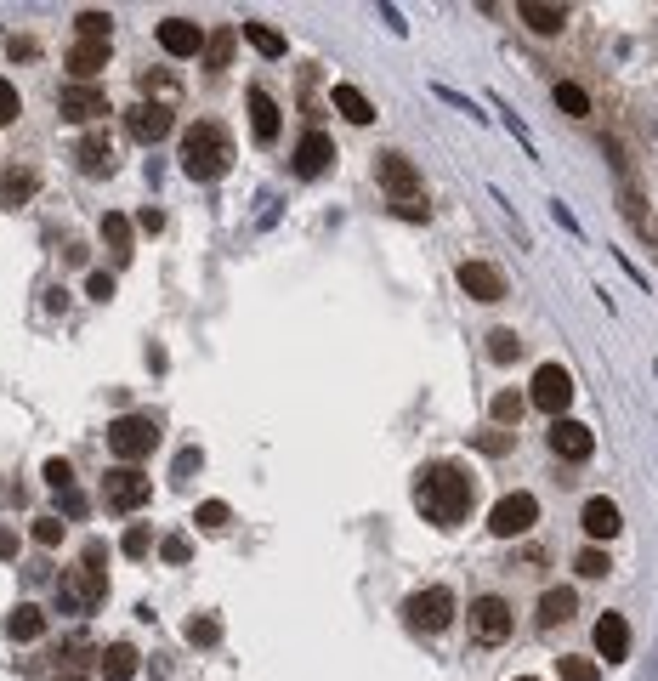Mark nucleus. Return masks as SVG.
Returning a JSON list of instances; mask_svg holds the SVG:
<instances>
[{
    "mask_svg": "<svg viewBox=\"0 0 658 681\" xmlns=\"http://www.w3.org/2000/svg\"><path fill=\"white\" fill-rule=\"evenodd\" d=\"M415 506L426 511L437 528H454V523H466L471 506H477V483H471L460 466H426V472L415 477Z\"/></svg>",
    "mask_w": 658,
    "mask_h": 681,
    "instance_id": "nucleus-1",
    "label": "nucleus"
},
{
    "mask_svg": "<svg viewBox=\"0 0 658 681\" xmlns=\"http://www.w3.org/2000/svg\"><path fill=\"white\" fill-rule=\"evenodd\" d=\"M233 165V142L216 120H193L188 137H182V176L193 182H216V176Z\"/></svg>",
    "mask_w": 658,
    "mask_h": 681,
    "instance_id": "nucleus-2",
    "label": "nucleus"
},
{
    "mask_svg": "<svg viewBox=\"0 0 658 681\" xmlns=\"http://www.w3.org/2000/svg\"><path fill=\"white\" fill-rule=\"evenodd\" d=\"M108 449L120 454L125 466L142 460V454H154L159 449V420L154 415H120L114 426H108Z\"/></svg>",
    "mask_w": 658,
    "mask_h": 681,
    "instance_id": "nucleus-3",
    "label": "nucleus"
},
{
    "mask_svg": "<svg viewBox=\"0 0 658 681\" xmlns=\"http://www.w3.org/2000/svg\"><path fill=\"white\" fill-rule=\"evenodd\" d=\"M103 596H108V579L97 574V568H69L63 585H57V608L63 613H91V608H103Z\"/></svg>",
    "mask_w": 658,
    "mask_h": 681,
    "instance_id": "nucleus-4",
    "label": "nucleus"
},
{
    "mask_svg": "<svg viewBox=\"0 0 658 681\" xmlns=\"http://www.w3.org/2000/svg\"><path fill=\"white\" fill-rule=\"evenodd\" d=\"M534 523H539L534 494H505V500H494V511H488V534H494V540H517V534H528Z\"/></svg>",
    "mask_w": 658,
    "mask_h": 681,
    "instance_id": "nucleus-5",
    "label": "nucleus"
},
{
    "mask_svg": "<svg viewBox=\"0 0 658 681\" xmlns=\"http://www.w3.org/2000/svg\"><path fill=\"white\" fill-rule=\"evenodd\" d=\"M528 403H534V409H545L551 420H562V409L573 403L568 369H562V364H539L534 369V386H528Z\"/></svg>",
    "mask_w": 658,
    "mask_h": 681,
    "instance_id": "nucleus-6",
    "label": "nucleus"
},
{
    "mask_svg": "<svg viewBox=\"0 0 658 681\" xmlns=\"http://www.w3.org/2000/svg\"><path fill=\"white\" fill-rule=\"evenodd\" d=\"M148 477L137 472V466H114V472H103V506L108 511H137L148 506Z\"/></svg>",
    "mask_w": 658,
    "mask_h": 681,
    "instance_id": "nucleus-7",
    "label": "nucleus"
},
{
    "mask_svg": "<svg viewBox=\"0 0 658 681\" xmlns=\"http://www.w3.org/2000/svg\"><path fill=\"white\" fill-rule=\"evenodd\" d=\"M409 625L415 630H449V619H454V596L443 591V585H432V591H415L409 596Z\"/></svg>",
    "mask_w": 658,
    "mask_h": 681,
    "instance_id": "nucleus-8",
    "label": "nucleus"
},
{
    "mask_svg": "<svg viewBox=\"0 0 658 681\" xmlns=\"http://www.w3.org/2000/svg\"><path fill=\"white\" fill-rule=\"evenodd\" d=\"M471 636L477 642H505L511 636V602L505 596H477L471 602Z\"/></svg>",
    "mask_w": 658,
    "mask_h": 681,
    "instance_id": "nucleus-9",
    "label": "nucleus"
},
{
    "mask_svg": "<svg viewBox=\"0 0 658 681\" xmlns=\"http://www.w3.org/2000/svg\"><path fill=\"white\" fill-rule=\"evenodd\" d=\"M375 171H381V188L392 193V205H415V199H420V171L403 154H381Z\"/></svg>",
    "mask_w": 658,
    "mask_h": 681,
    "instance_id": "nucleus-10",
    "label": "nucleus"
},
{
    "mask_svg": "<svg viewBox=\"0 0 658 681\" xmlns=\"http://www.w3.org/2000/svg\"><path fill=\"white\" fill-rule=\"evenodd\" d=\"M57 108H63V120H74V125H97L103 114H114L108 97H103V86H69L63 97H57Z\"/></svg>",
    "mask_w": 658,
    "mask_h": 681,
    "instance_id": "nucleus-11",
    "label": "nucleus"
},
{
    "mask_svg": "<svg viewBox=\"0 0 658 681\" xmlns=\"http://www.w3.org/2000/svg\"><path fill=\"white\" fill-rule=\"evenodd\" d=\"M460 290H466L471 301H505V273L494 262H460Z\"/></svg>",
    "mask_w": 658,
    "mask_h": 681,
    "instance_id": "nucleus-12",
    "label": "nucleus"
},
{
    "mask_svg": "<svg viewBox=\"0 0 658 681\" xmlns=\"http://www.w3.org/2000/svg\"><path fill=\"white\" fill-rule=\"evenodd\" d=\"M590 449H596V432H590L585 420H551V454H562V460H590Z\"/></svg>",
    "mask_w": 658,
    "mask_h": 681,
    "instance_id": "nucleus-13",
    "label": "nucleus"
},
{
    "mask_svg": "<svg viewBox=\"0 0 658 681\" xmlns=\"http://www.w3.org/2000/svg\"><path fill=\"white\" fill-rule=\"evenodd\" d=\"M125 131L137 142H165L171 137V108H159V103H137V108H125Z\"/></svg>",
    "mask_w": 658,
    "mask_h": 681,
    "instance_id": "nucleus-14",
    "label": "nucleus"
},
{
    "mask_svg": "<svg viewBox=\"0 0 658 681\" xmlns=\"http://www.w3.org/2000/svg\"><path fill=\"white\" fill-rule=\"evenodd\" d=\"M159 46H165L171 57H199L205 52V29H199L193 18H165L159 23Z\"/></svg>",
    "mask_w": 658,
    "mask_h": 681,
    "instance_id": "nucleus-15",
    "label": "nucleus"
},
{
    "mask_svg": "<svg viewBox=\"0 0 658 681\" xmlns=\"http://www.w3.org/2000/svg\"><path fill=\"white\" fill-rule=\"evenodd\" d=\"M335 165V142L324 131H307V137L295 142V176H324Z\"/></svg>",
    "mask_w": 658,
    "mask_h": 681,
    "instance_id": "nucleus-16",
    "label": "nucleus"
},
{
    "mask_svg": "<svg viewBox=\"0 0 658 681\" xmlns=\"http://www.w3.org/2000/svg\"><path fill=\"white\" fill-rule=\"evenodd\" d=\"M69 74H74V86H91L97 74H103V63H108V46H97V40H74L69 46Z\"/></svg>",
    "mask_w": 658,
    "mask_h": 681,
    "instance_id": "nucleus-17",
    "label": "nucleus"
},
{
    "mask_svg": "<svg viewBox=\"0 0 658 681\" xmlns=\"http://www.w3.org/2000/svg\"><path fill=\"white\" fill-rule=\"evenodd\" d=\"M596 653H602L607 664H619L624 653H630V625H624L619 613H602V619H596Z\"/></svg>",
    "mask_w": 658,
    "mask_h": 681,
    "instance_id": "nucleus-18",
    "label": "nucleus"
},
{
    "mask_svg": "<svg viewBox=\"0 0 658 681\" xmlns=\"http://www.w3.org/2000/svg\"><path fill=\"white\" fill-rule=\"evenodd\" d=\"M517 18L534 29V35H562L568 29V6H545V0H522Z\"/></svg>",
    "mask_w": 658,
    "mask_h": 681,
    "instance_id": "nucleus-19",
    "label": "nucleus"
},
{
    "mask_svg": "<svg viewBox=\"0 0 658 681\" xmlns=\"http://www.w3.org/2000/svg\"><path fill=\"white\" fill-rule=\"evenodd\" d=\"M579 523H585V534H596V540H613V534L624 528V517H619V506H613V500H602V494H596V500H585Z\"/></svg>",
    "mask_w": 658,
    "mask_h": 681,
    "instance_id": "nucleus-20",
    "label": "nucleus"
},
{
    "mask_svg": "<svg viewBox=\"0 0 658 681\" xmlns=\"http://www.w3.org/2000/svg\"><path fill=\"white\" fill-rule=\"evenodd\" d=\"M80 171H91V176H108L114 171V142H108V131H91V137H80Z\"/></svg>",
    "mask_w": 658,
    "mask_h": 681,
    "instance_id": "nucleus-21",
    "label": "nucleus"
},
{
    "mask_svg": "<svg viewBox=\"0 0 658 681\" xmlns=\"http://www.w3.org/2000/svg\"><path fill=\"white\" fill-rule=\"evenodd\" d=\"M250 131H256L261 148L278 137V103H273V97H267L261 86H250Z\"/></svg>",
    "mask_w": 658,
    "mask_h": 681,
    "instance_id": "nucleus-22",
    "label": "nucleus"
},
{
    "mask_svg": "<svg viewBox=\"0 0 658 681\" xmlns=\"http://www.w3.org/2000/svg\"><path fill=\"white\" fill-rule=\"evenodd\" d=\"M573 608H579V596H573L568 585H551V591L539 596V625H545V630L568 625V619H573Z\"/></svg>",
    "mask_w": 658,
    "mask_h": 681,
    "instance_id": "nucleus-23",
    "label": "nucleus"
},
{
    "mask_svg": "<svg viewBox=\"0 0 658 681\" xmlns=\"http://www.w3.org/2000/svg\"><path fill=\"white\" fill-rule=\"evenodd\" d=\"M6 630H12V642H40L46 636V613L35 602H18V608L6 613Z\"/></svg>",
    "mask_w": 658,
    "mask_h": 681,
    "instance_id": "nucleus-24",
    "label": "nucleus"
},
{
    "mask_svg": "<svg viewBox=\"0 0 658 681\" xmlns=\"http://www.w3.org/2000/svg\"><path fill=\"white\" fill-rule=\"evenodd\" d=\"M97 670H103L108 681H131V676H137V647H131V642L103 647V653H97Z\"/></svg>",
    "mask_w": 658,
    "mask_h": 681,
    "instance_id": "nucleus-25",
    "label": "nucleus"
},
{
    "mask_svg": "<svg viewBox=\"0 0 658 681\" xmlns=\"http://www.w3.org/2000/svg\"><path fill=\"white\" fill-rule=\"evenodd\" d=\"M103 245H108V256H114L120 267L137 256V250H131V222H125L120 210H108V216H103Z\"/></svg>",
    "mask_w": 658,
    "mask_h": 681,
    "instance_id": "nucleus-26",
    "label": "nucleus"
},
{
    "mask_svg": "<svg viewBox=\"0 0 658 681\" xmlns=\"http://www.w3.org/2000/svg\"><path fill=\"white\" fill-rule=\"evenodd\" d=\"M329 103L341 108V114H347L352 125H369V120H375V103H369V97H364L358 86H347V80H341V86L329 91Z\"/></svg>",
    "mask_w": 658,
    "mask_h": 681,
    "instance_id": "nucleus-27",
    "label": "nucleus"
},
{
    "mask_svg": "<svg viewBox=\"0 0 658 681\" xmlns=\"http://www.w3.org/2000/svg\"><path fill=\"white\" fill-rule=\"evenodd\" d=\"M35 188H40L35 171H6V176H0V205H6V210L29 205V199H35Z\"/></svg>",
    "mask_w": 658,
    "mask_h": 681,
    "instance_id": "nucleus-28",
    "label": "nucleus"
},
{
    "mask_svg": "<svg viewBox=\"0 0 658 681\" xmlns=\"http://www.w3.org/2000/svg\"><path fill=\"white\" fill-rule=\"evenodd\" d=\"M239 35L250 40L261 57H284V35H278V29H267V23H239Z\"/></svg>",
    "mask_w": 658,
    "mask_h": 681,
    "instance_id": "nucleus-29",
    "label": "nucleus"
},
{
    "mask_svg": "<svg viewBox=\"0 0 658 681\" xmlns=\"http://www.w3.org/2000/svg\"><path fill=\"white\" fill-rule=\"evenodd\" d=\"M233 40H239V29H216V35H205V63L210 69H227V63H233Z\"/></svg>",
    "mask_w": 658,
    "mask_h": 681,
    "instance_id": "nucleus-30",
    "label": "nucleus"
},
{
    "mask_svg": "<svg viewBox=\"0 0 658 681\" xmlns=\"http://www.w3.org/2000/svg\"><path fill=\"white\" fill-rule=\"evenodd\" d=\"M142 103H159V108H171L176 103V80L171 74H142Z\"/></svg>",
    "mask_w": 658,
    "mask_h": 681,
    "instance_id": "nucleus-31",
    "label": "nucleus"
},
{
    "mask_svg": "<svg viewBox=\"0 0 658 681\" xmlns=\"http://www.w3.org/2000/svg\"><path fill=\"white\" fill-rule=\"evenodd\" d=\"M556 108H562V114H573V120H585V114H590L585 86H573V80H556Z\"/></svg>",
    "mask_w": 658,
    "mask_h": 681,
    "instance_id": "nucleus-32",
    "label": "nucleus"
},
{
    "mask_svg": "<svg viewBox=\"0 0 658 681\" xmlns=\"http://www.w3.org/2000/svg\"><path fill=\"white\" fill-rule=\"evenodd\" d=\"M74 29H80V40H97V46H108V29H114V18H108V12H80V18H74Z\"/></svg>",
    "mask_w": 658,
    "mask_h": 681,
    "instance_id": "nucleus-33",
    "label": "nucleus"
},
{
    "mask_svg": "<svg viewBox=\"0 0 658 681\" xmlns=\"http://www.w3.org/2000/svg\"><path fill=\"white\" fill-rule=\"evenodd\" d=\"M556 670H562V681H602L596 659H579V653H568V659H556Z\"/></svg>",
    "mask_w": 658,
    "mask_h": 681,
    "instance_id": "nucleus-34",
    "label": "nucleus"
},
{
    "mask_svg": "<svg viewBox=\"0 0 658 681\" xmlns=\"http://www.w3.org/2000/svg\"><path fill=\"white\" fill-rule=\"evenodd\" d=\"M193 523H199V528H210V534H222V528L233 523V511H227L222 500H205V506L193 511Z\"/></svg>",
    "mask_w": 658,
    "mask_h": 681,
    "instance_id": "nucleus-35",
    "label": "nucleus"
},
{
    "mask_svg": "<svg viewBox=\"0 0 658 681\" xmlns=\"http://www.w3.org/2000/svg\"><path fill=\"white\" fill-rule=\"evenodd\" d=\"M488 352H494L500 364H517V358H522V341H517L511 330H494V335H488Z\"/></svg>",
    "mask_w": 658,
    "mask_h": 681,
    "instance_id": "nucleus-36",
    "label": "nucleus"
},
{
    "mask_svg": "<svg viewBox=\"0 0 658 681\" xmlns=\"http://www.w3.org/2000/svg\"><path fill=\"white\" fill-rule=\"evenodd\" d=\"M188 642L193 647H216V642H222V625H216L210 613H205V619H188Z\"/></svg>",
    "mask_w": 658,
    "mask_h": 681,
    "instance_id": "nucleus-37",
    "label": "nucleus"
},
{
    "mask_svg": "<svg viewBox=\"0 0 658 681\" xmlns=\"http://www.w3.org/2000/svg\"><path fill=\"white\" fill-rule=\"evenodd\" d=\"M488 415L500 420V426H517V415H522V398H517V392H500V398L488 403Z\"/></svg>",
    "mask_w": 658,
    "mask_h": 681,
    "instance_id": "nucleus-38",
    "label": "nucleus"
},
{
    "mask_svg": "<svg viewBox=\"0 0 658 681\" xmlns=\"http://www.w3.org/2000/svg\"><path fill=\"white\" fill-rule=\"evenodd\" d=\"M573 568H579L585 579H602L613 562H607V551H596V545H590V551H579V557H573Z\"/></svg>",
    "mask_w": 658,
    "mask_h": 681,
    "instance_id": "nucleus-39",
    "label": "nucleus"
},
{
    "mask_svg": "<svg viewBox=\"0 0 658 681\" xmlns=\"http://www.w3.org/2000/svg\"><path fill=\"white\" fill-rule=\"evenodd\" d=\"M46 483H52L57 494H69V489H74V466H69V460H57V454H52V460H46Z\"/></svg>",
    "mask_w": 658,
    "mask_h": 681,
    "instance_id": "nucleus-40",
    "label": "nucleus"
},
{
    "mask_svg": "<svg viewBox=\"0 0 658 681\" xmlns=\"http://www.w3.org/2000/svg\"><path fill=\"white\" fill-rule=\"evenodd\" d=\"M23 114V97H18V86L12 80H0V125H12Z\"/></svg>",
    "mask_w": 658,
    "mask_h": 681,
    "instance_id": "nucleus-41",
    "label": "nucleus"
},
{
    "mask_svg": "<svg viewBox=\"0 0 658 681\" xmlns=\"http://www.w3.org/2000/svg\"><path fill=\"white\" fill-rule=\"evenodd\" d=\"M125 557H148V545H154V534H148V528H142V523H131V528H125Z\"/></svg>",
    "mask_w": 658,
    "mask_h": 681,
    "instance_id": "nucleus-42",
    "label": "nucleus"
},
{
    "mask_svg": "<svg viewBox=\"0 0 658 681\" xmlns=\"http://www.w3.org/2000/svg\"><path fill=\"white\" fill-rule=\"evenodd\" d=\"M80 568H97V574H103V568H108V545H103V540H86V551H80Z\"/></svg>",
    "mask_w": 658,
    "mask_h": 681,
    "instance_id": "nucleus-43",
    "label": "nucleus"
},
{
    "mask_svg": "<svg viewBox=\"0 0 658 681\" xmlns=\"http://www.w3.org/2000/svg\"><path fill=\"white\" fill-rule=\"evenodd\" d=\"M35 545H63V523H57V517H40V523H35Z\"/></svg>",
    "mask_w": 658,
    "mask_h": 681,
    "instance_id": "nucleus-44",
    "label": "nucleus"
},
{
    "mask_svg": "<svg viewBox=\"0 0 658 681\" xmlns=\"http://www.w3.org/2000/svg\"><path fill=\"white\" fill-rule=\"evenodd\" d=\"M86 296H91V301H108V296H114V273H91V279H86Z\"/></svg>",
    "mask_w": 658,
    "mask_h": 681,
    "instance_id": "nucleus-45",
    "label": "nucleus"
},
{
    "mask_svg": "<svg viewBox=\"0 0 658 681\" xmlns=\"http://www.w3.org/2000/svg\"><path fill=\"white\" fill-rule=\"evenodd\" d=\"M159 557H165V562H188V540H182V534H171V540L159 545Z\"/></svg>",
    "mask_w": 658,
    "mask_h": 681,
    "instance_id": "nucleus-46",
    "label": "nucleus"
},
{
    "mask_svg": "<svg viewBox=\"0 0 658 681\" xmlns=\"http://www.w3.org/2000/svg\"><path fill=\"white\" fill-rule=\"evenodd\" d=\"M505 131H511V137H517L522 148H528V154H534V137H528V125H522L517 114H511V108H505Z\"/></svg>",
    "mask_w": 658,
    "mask_h": 681,
    "instance_id": "nucleus-47",
    "label": "nucleus"
},
{
    "mask_svg": "<svg viewBox=\"0 0 658 681\" xmlns=\"http://www.w3.org/2000/svg\"><path fill=\"white\" fill-rule=\"evenodd\" d=\"M551 216H556V222H562V227H568V233H579V222H573V210L562 205V199H551Z\"/></svg>",
    "mask_w": 658,
    "mask_h": 681,
    "instance_id": "nucleus-48",
    "label": "nucleus"
},
{
    "mask_svg": "<svg viewBox=\"0 0 658 681\" xmlns=\"http://www.w3.org/2000/svg\"><path fill=\"white\" fill-rule=\"evenodd\" d=\"M63 517H86V500H80V494H63Z\"/></svg>",
    "mask_w": 658,
    "mask_h": 681,
    "instance_id": "nucleus-49",
    "label": "nucleus"
},
{
    "mask_svg": "<svg viewBox=\"0 0 658 681\" xmlns=\"http://www.w3.org/2000/svg\"><path fill=\"white\" fill-rule=\"evenodd\" d=\"M63 681H80V676H63Z\"/></svg>",
    "mask_w": 658,
    "mask_h": 681,
    "instance_id": "nucleus-50",
    "label": "nucleus"
},
{
    "mask_svg": "<svg viewBox=\"0 0 658 681\" xmlns=\"http://www.w3.org/2000/svg\"><path fill=\"white\" fill-rule=\"evenodd\" d=\"M522 681H534V676H522Z\"/></svg>",
    "mask_w": 658,
    "mask_h": 681,
    "instance_id": "nucleus-51",
    "label": "nucleus"
}]
</instances>
